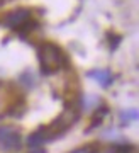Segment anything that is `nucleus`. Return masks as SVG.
I'll return each instance as SVG.
<instances>
[{"instance_id": "f257e3e1", "label": "nucleus", "mask_w": 139, "mask_h": 153, "mask_svg": "<svg viewBox=\"0 0 139 153\" xmlns=\"http://www.w3.org/2000/svg\"><path fill=\"white\" fill-rule=\"evenodd\" d=\"M39 63L44 73H54V71L61 70L63 66H66V56L58 46L48 43L39 48Z\"/></svg>"}, {"instance_id": "f03ea898", "label": "nucleus", "mask_w": 139, "mask_h": 153, "mask_svg": "<svg viewBox=\"0 0 139 153\" xmlns=\"http://www.w3.org/2000/svg\"><path fill=\"white\" fill-rule=\"evenodd\" d=\"M21 133L12 126H0V148L17 150L21 146Z\"/></svg>"}, {"instance_id": "7ed1b4c3", "label": "nucleus", "mask_w": 139, "mask_h": 153, "mask_svg": "<svg viewBox=\"0 0 139 153\" xmlns=\"http://www.w3.org/2000/svg\"><path fill=\"white\" fill-rule=\"evenodd\" d=\"M31 17V12L26 10V9H19V10H14L12 14H9L5 19V26L7 27H22Z\"/></svg>"}, {"instance_id": "20e7f679", "label": "nucleus", "mask_w": 139, "mask_h": 153, "mask_svg": "<svg viewBox=\"0 0 139 153\" xmlns=\"http://www.w3.org/2000/svg\"><path fill=\"white\" fill-rule=\"evenodd\" d=\"M44 141H49V134L48 131H46V128H43V129H39V131L32 133L31 136H29V140H27V143L31 145V146H39L41 143Z\"/></svg>"}, {"instance_id": "39448f33", "label": "nucleus", "mask_w": 139, "mask_h": 153, "mask_svg": "<svg viewBox=\"0 0 139 153\" xmlns=\"http://www.w3.org/2000/svg\"><path fill=\"white\" fill-rule=\"evenodd\" d=\"M92 78H95V80H98V82L104 85V87H109L110 83H112V75H110V71H107V70H100V71H93L92 73Z\"/></svg>"}, {"instance_id": "423d86ee", "label": "nucleus", "mask_w": 139, "mask_h": 153, "mask_svg": "<svg viewBox=\"0 0 139 153\" xmlns=\"http://www.w3.org/2000/svg\"><path fill=\"white\" fill-rule=\"evenodd\" d=\"M31 153H46L44 150H34V152H31Z\"/></svg>"}]
</instances>
